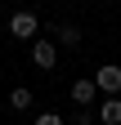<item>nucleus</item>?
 <instances>
[{"instance_id":"1","label":"nucleus","mask_w":121,"mask_h":125,"mask_svg":"<svg viewBox=\"0 0 121 125\" xmlns=\"http://www.w3.org/2000/svg\"><path fill=\"white\" fill-rule=\"evenodd\" d=\"M36 31H40L36 9H18V13H9V36H18V40H32Z\"/></svg>"},{"instance_id":"2","label":"nucleus","mask_w":121,"mask_h":125,"mask_svg":"<svg viewBox=\"0 0 121 125\" xmlns=\"http://www.w3.org/2000/svg\"><path fill=\"white\" fill-rule=\"evenodd\" d=\"M32 62L40 72H49L54 62H58V40H32Z\"/></svg>"},{"instance_id":"3","label":"nucleus","mask_w":121,"mask_h":125,"mask_svg":"<svg viewBox=\"0 0 121 125\" xmlns=\"http://www.w3.org/2000/svg\"><path fill=\"white\" fill-rule=\"evenodd\" d=\"M94 85H99V94H121V67L117 62H103L94 72Z\"/></svg>"},{"instance_id":"4","label":"nucleus","mask_w":121,"mask_h":125,"mask_svg":"<svg viewBox=\"0 0 121 125\" xmlns=\"http://www.w3.org/2000/svg\"><path fill=\"white\" fill-rule=\"evenodd\" d=\"M72 103H76V107H90V103H94L99 98V85H94V76H90V81H85V76H81V81H72Z\"/></svg>"},{"instance_id":"5","label":"nucleus","mask_w":121,"mask_h":125,"mask_svg":"<svg viewBox=\"0 0 121 125\" xmlns=\"http://www.w3.org/2000/svg\"><path fill=\"white\" fill-rule=\"evenodd\" d=\"M94 116H99V125H121V94H108L94 107Z\"/></svg>"},{"instance_id":"6","label":"nucleus","mask_w":121,"mask_h":125,"mask_svg":"<svg viewBox=\"0 0 121 125\" xmlns=\"http://www.w3.org/2000/svg\"><path fill=\"white\" fill-rule=\"evenodd\" d=\"M49 31L58 36V49H72V54L81 49V27H76V22H58V27H49Z\"/></svg>"},{"instance_id":"7","label":"nucleus","mask_w":121,"mask_h":125,"mask_svg":"<svg viewBox=\"0 0 121 125\" xmlns=\"http://www.w3.org/2000/svg\"><path fill=\"white\" fill-rule=\"evenodd\" d=\"M9 107H18V112H27V107H32V89H9Z\"/></svg>"},{"instance_id":"8","label":"nucleus","mask_w":121,"mask_h":125,"mask_svg":"<svg viewBox=\"0 0 121 125\" xmlns=\"http://www.w3.org/2000/svg\"><path fill=\"white\" fill-rule=\"evenodd\" d=\"M94 121H99V116L90 112V107H76V116H72V125H94Z\"/></svg>"},{"instance_id":"9","label":"nucleus","mask_w":121,"mask_h":125,"mask_svg":"<svg viewBox=\"0 0 121 125\" xmlns=\"http://www.w3.org/2000/svg\"><path fill=\"white\" fill-rule=\"evenodd\" d=\"M36 125H67V121L58 116V112H40V116H36Z\"/></svg>"}]
</instances>
